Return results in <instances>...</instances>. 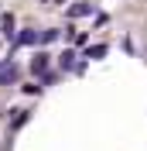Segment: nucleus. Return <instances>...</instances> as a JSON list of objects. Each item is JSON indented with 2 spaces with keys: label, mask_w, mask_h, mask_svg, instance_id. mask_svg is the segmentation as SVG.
Segmentation results:
<instances>
[{
  "label": "nucleus",
  "mask_w": 147,
  "mask_h": 151,
  "mask_svg": "<svg viewBox=\"0 0 147 151\" xmlns=\"http://www.w3.org/2000/svg\"><path fill=\"white\" fill-rule=\"evenodd\" d=\"M86 14H92V4H75V7H69V17H86Z\"/></svg>",
  "instance_id": "f03ea898"
},
{
  "label": "nucleus",
  "mask_w": 147,
  "mask_h": 151,
  "mask_svg": "<svg viewBox=\"0 0 147 151\" xmlns=\"http://www.w3.org/2000/svg\"><path fill=\"white\" fill-rule=\"evenodd\" d=\"M55 38H58L55 28H51V31H41V41H45V45H48V41H55Z\"/></svg>",
  "instance_id": "423d86ee"
},
{
  "label": "nucleus",
  "mask_w": 147,
  "mask_h": 151,
  "mask_svg": "<svg viewBox=\"0 0 147 151\" xmlns=\"http://www.w3.org/2000/svg\"><path fill=\"white\" fill-rule=\"evenodd\" d=\"M17 41H21V45H34V41H41V35H38V31H21Z\"/></svg>",
  "instance_id": "7ed1b4c3"
},
{
  "label": "nucleus",
  "mask_w": 147,
  "mask_h": 151,
  "mask_svg": "<svg viewBox=\"0 0 147 151\" xmlns=\"http://www.w3.org/2000/svg\"><path fill=\"white\" fill-rule=\"evenodd\" d=\"M106 55V45H92L89 52H86V58H103Z\"/></svg>",
  "instance_id": "39448f33"
},
{
  "label": "nucleus",
  "mask_w": 147,
  "mask_h": 151,
  "mask_svg": "<svg viewBox=\"0 0 147 151\" xmlns=\"http://www.w3.org/2000/svg\"><path fill=\"white\" fill-rule=\"evenodd\" d=\"M14 79H17V69H14V65L0 69V83H14Z\"/></svg>",
  "instance_id": "20e7f679"
},
{
  "label": "nucleus",
  "mask_w": 147,
  "mask_h": 151,
  "mask_svg": "<svg viewBox=\"0 0 147 151\" xmlns=\"http://www.w3.org/2000/svg\"><path fill=\"white\" fill-rule=\"evenodd\" d=\"M4 31H7V35L14 31V17H10V14H4Z\"/></svg>",
  "instance_id": "0eeeda50"
},
{
  "label": "nucleus",
  "mask_w": 147,
  "mask_h": 151,
  "mask_svg": "<svg viewBox=\"0 0 147 151\" xmlns=\"http://www.w3.org/2000/svg\"><path fill=\"white\" fill-rule=\"evenodd\" d=\"M45 69H48V55H45V52H38V55L31 58V72H38V76H41Z\"/></svg>",
  "instance_id": "f257e3e1"
}]
</instances>
